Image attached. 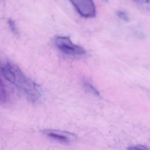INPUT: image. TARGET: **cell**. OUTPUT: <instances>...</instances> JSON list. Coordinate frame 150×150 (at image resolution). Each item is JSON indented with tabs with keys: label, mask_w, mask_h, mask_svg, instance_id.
<instances>
[{
	"label": "cell",
	"mask_w": 150,
	"mask_h": 150,
	"mask_svg": "<svg viewBox=\"0 0 150 150\" xmlns=\"http://www.w3.org/2000/svg\"><path fill=\"white\" fill-rule=\"evenodd\" d=\"M15 80L13 84L21 88L32 100H36L40 97L38 86L31 80L25 77L18 69H15Z\"/></svg>",
	"instance_id": "1"
},
{
	"label": "cell",
	"mask_w": 150,
	"mask_h": 150,
	"mask_svg": "<svg viewBox=\"0 0 150 150\" xmlns=\"http://www.w3.org/2000/svg\"><path fill=\"white\" fill-rule=\"evenodd\" d=\"M54 43L60 50L68 55L79 56L86 53V50L82 47L74 44L67 36L56 37Z\"/></svg>",
	"instance_id": "2"
},
{
	"label": "cell",
	"mask_w": 150,
	"mask_h": 150,
	"mask_svg": "<svg viewBox=\"0 0 150 150\" xmlns=\"http://www.w3.org/2000/svg\"><path fill=\"white\" fill-rule=\"evenodd\" d=\"M77 12L84 18H93L96 15V8L93 0H69Z\"/></svg>",
	"instance_id": "3"
},
{
	"label": "cell",
	"mask_w": 150,
	"mask_h": 150,
	"mask_svg": "<svg viewBox=\"0 0 150 150\" xmlns=\"http://www.w3.org/2000/svg\"><path fill=\"white\" fill-rule=\"evenodd\" d=\"M43 133L49 138L64 144H71L77 139V136L68 131L57 129H45Z\"/></svg>",
	"instance_id": "4"
},
{
	"label": "cell",
	"mask_w": 150,
	"mask_h": 150,
	"mask_svg": "<svg viewBox=\"0 0 150 150\" xmlns=\"http://www.w3.org/2000/svg\"><path fill=\"white\" fill-rule=\"evenodd\" d=\"M84 85L86 89L90 93H91L95 95H99V92L98 90L90 82L87 81H84Z\"/></svg>",
	"instance_id": "5"
},
{
	"label": "cell",
	"mask_w": 150,
	"mask_h": 150,
	"mask_svg": "<svg viewBox=\"0 0 150 150\" xmlns=\"http://www.w3.org/2000/svg\"><path fill=\"white\" fill-rule=\"evenodd\" d=\"M117 15L118 16L119 18H120L121 19L124 20V21H128L129 20V18H128V16L127 15V14L123 12V11H118L117 12Z\"/></svg>",
	"instance_id": "6"
},
{
	"label": "cell",
	"mask_w": 150,
	"mask_h": 150,
	"mask_svg": "<svg viewBox=\"0 0 150 150\" xmlns=\"http://www.w3.org/2000/svg\"><path fill=\"white\" fill-rule=\"evenodd\" d=\"M128 149H148V147L144 146V145H135L133 146H131L129 147Z\"/></svg>",
	"instance_id": "7"
},
{
	"label": "cell",
	"mask_w": 150,
	"mask_h": 150,
	"mask_svg": "<svg viewBox=\"0 0 150 150\" xmlns=\"http://www.w3.org/2000/svg\"><path fill=\"white\" fill-rule=\"evenodd\" d=\"M136 2H141V3H148L149 2V0H135Z\"/></svg>",
	"instance_id": "8"
}]
</instances>
